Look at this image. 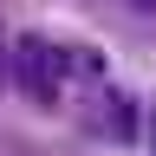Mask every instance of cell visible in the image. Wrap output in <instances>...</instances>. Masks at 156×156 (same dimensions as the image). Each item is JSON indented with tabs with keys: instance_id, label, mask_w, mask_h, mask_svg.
Returning <instances> with one entry per match:
<instances>
[{
	"instance_id": "6da1fadb",
	"label": "cell",
	"mask_w": 156,
	"mask_h": 156,
	"mask_svg": "<svg viewBox=\"0 0 156 156\" xmlns=\"http://www.w3.org/2000/svg\"><path fill=\"white\" fill-rule=\"evenodd\" d=\"M7 65H13V85L26 91L33 104H52V98H58V78H65V52H58L52 39L26 33V39L13 46V58H7Z\"/></svg>"
},
{
	"instance_id": "7a4b0ae2",
	"label": "cell",
	"mask_w": 156,
	"mask_h": 156,
	"mask_svg": "<svg viewBox=\"0 0 156 156\" xmlns=\"http://www.w3.org/2000/svg\"><path fill=\"white\" fill-rule=\"evenodd\" d=\"M98 130H104L111 143H130V136H136V104L124 91H111V85L98 91Z\"/></svg>"
},
{
	"instance_id": "3957f363",
	"label": "cell",
	"mask_w": 156,
	"mask_h": 156,
	"mask_svg": "<svg viewBox=\"0 0 156 156\" xmlns=\"http://www.w3.org/2000/svg\"><path fill=\"white\" fill-rule=\"evenodd\" d=\"M136 7H156V0H136Z\"/></svg>"
},
{
	"instance_id": "277c9868",
	"label": "cell",
	"mask_w": 156,
	"mask_h": 156,
	"mask_svg": "<svg viewBox=\"0 0 156 156\" xmlns=\"http://www.w3.org/2000/svg\"><path fill=\"white\" fill-rule=\"evenodd\" d=\"M0 72H7V52H0Z\"/></svg>"
}]
</instances>
